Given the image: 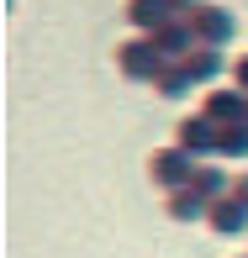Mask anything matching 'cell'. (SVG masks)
Wrapping results in <instances>:
<instances>
[{"mask_svg":"<svg viewBox=\"0 0 248 258\" xmlns=\"http://www.w3.org/2000/svg\"><path fill=\"white\" fill-rule=\"evenodd\" d=\"M185 69H190L195 85H201V79H211L222 69V58H217V48H201V53H185Z\"/></svg>","mask_w":248,"mask_h":258,"instance_id":"cell-11","label":"cell"},{"mask_svg":"<svg viewBox=\"0 0 248 258\" xmlns=\"http://www.w3.org/2000/svg\"><path fill=\"white\" fill-rule=\"evenodd\" d=\"M153 42H159L164 53H185L195 42V27H185V21H164V27L153 32Z\"/></svg>","mask_w":248,"mask_h":258,"instance_id":"cell-8","label":"cell"},{"mask_svg":"<svg viewBox=\"0 0 248 258\" xmlns=\"http://www.w3.org/2000/svg\"><path fill=\"white\" fill-rule=\"evenodd\" d=\"M169 11H174V0H132V6H127V16H132V27H143V32H159Z\"/></svg>","mask_w":248,"mask_h":258,"instance_id":"cell-6","label":"cell"},{"mask_svg":"<svg viewBox=\"0 0 248 258\" xmlns=\"http://www.w3.org/2000/svg\"><path fill=\"white\" fill-rule=\"evenodd\" d=\"M201 111L222 126V121H243V116H248V100H243V90H211Z\"/></svg>","mask_w":248,"mask_h":258,"instance_id":"cell-5","label":"cell"},{"mask_svg":"<svg viewBox=\"0 0 248 258\" xmlns=\"http://www.w3.org/2000/svg\"><path fill=\"white\" fill-rule=\"evenodd\" d=\"M153 179L159 184H185V179H195V163L185 148H164V153H153Z\"/></svg>","mask_w":248,"mask_h":258,"instance_id":"cell-3","label":"cell"},{"mask_svg":"<svg viewBox=\"0 0 248 258\" xmlns=\"http://www.w3.org/2000/svg\"><path fill=\"white\" fill-rule=\"evenodd\" d=\"M174 11H201V0H174Z\"/></svg>","mask_w":248,"mask_h":258,"instance_id":"cell-14","label":"cell"},{"mask_svg":"<svg viewBox=\"0 0 248 258\" xmlns=\"http://www.w3.org/2000/svg\"><path fill=\"white\" fill-rule=\"evenodd\" d=\"M232 190H238V195H248V174H243V179H238V184H232Z\"/></svg>","mask_w":248,"mask_h":258,"instance_id":"cell-15","label":"cell"},{"mask_svg":"<svg viewBox=\"0 0 248 258\" xmlns=\"http://www.w3.org/2000/svg\"><path fill=\"white\" fill-rule=\"evenodd\" d=\"M122 74L127 79H159L164 74V48L153 37H132V42H122Z\"/></svg>","mask_w":248,"mask_h":258,"instance_id":"cell-1","label":"cell"},{"mask_svg":"<svg viewBox=\"0 0 248 258\" xmlns=\"http://www.w3.org/2000/svg\"><path fill=\"white\" fill-rule=\"evenodd\" d=\"M190 27H195V37L206 42V48H222V42L232 37V16L222 6H201V11H190Z\"/></svg>","mask_w":248,"mask_h":258,"instance_id":"cell-2","label":"cell"},{"mask_svg":"<svg viewBox=\"0 0 248 258\" xmlns=\"http://www.w3.org/2000/svg\"><path fill=\"white\" fill-rule=\"evenodd\" d=\"M232 74H238V90H248V58H238V69H232Z\"/></svg>","mask_w":248,"mask_h":258,"instance_id":"cell-13","label":"cell"},{"mask_svg":"<svg viewBox=\"0 0 248 258\" xmlns=\"http://www.w3.org/2000/svg\"><path fill=\"white\" fill-rule=\"evenodd\" d=\"M190 85H195V74H190L185 63H174V69H164V74H159V95H164V100H180Z\"/></svg>","mask_w":248,"mask_h":258,"instance_id":"cell-9","label":"cell"},{"mask_svg":"<svg viewBox=\"0 0 248 258\" xmlns=\"http://www.w3.org/2000/svg\"><path fill=\"white\" fill-rule=\"evenodd\" d=\"M206 216H211V227H217V232H243V227H248V201H217Z\"/></svg>","mask_w":248,"mask_h":258,"instance_id":"cell-7","label":"cell"},{"mask_svg":"<svg viewBox=\"0 0 248 258\" xmlns=\"http://www.w3.org/2000/svg\"><path fill=\"white\" fill-rule=\"evenodd\" d=\"M190 184H195V190H206V195H217V190H222V174H217V169H195Z\"/></svg>","mask_w":248,"mask_h":258,"instance_id":"cell-12","label":"cell"},{"mask_svg":"<svg viewBox=\"0 0 248 258\" xmlns=\"http://www.w3.org/2000/svg\"><path fill=\"white\" fill-rule=\"evenodd\" d=\"M201 211H206V190H195V184L169 201V216H174V221H190V216H201Z\"/></svg>","mask_w":248,"mask_h":258,"instance_id":"cell-10","label":"cell"},{"mask_svg":"<svg viewBox=\"0 0 248 258\" xmlns=\"http://www.w3.org/2000/svg\"><path fill=\"white\" fill-rule=\"evenodd\" d=\"M217 132H222V126L201 111V116H190V121H180V148H190V153H211V148H217Z\"/></svg>","mask_w":248,"mask_h":258,"instance_id":"cell-4","label":"cell"}]
</instances>
